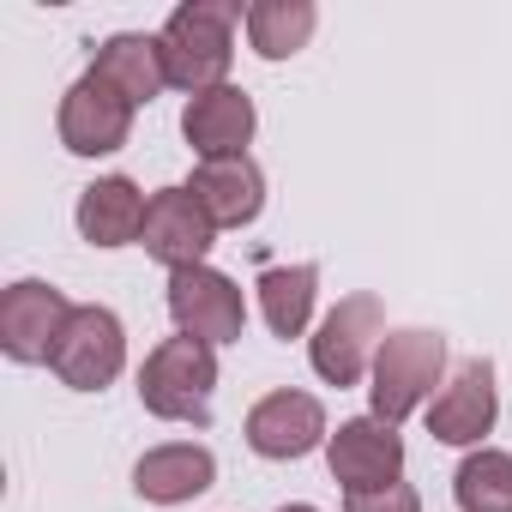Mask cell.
Returning <instances> with one entry per match:
<instances>
[{
	"label": "cell",
	"instance_id": "obj_1",
	"mask_svg": "<svg viewBox=\"0 0 512 512\" xmlns=\"http://www.w3.org/2000/svg\"><path fill=\"white\" fill-rule=\"evenodd\" d=\"M247 13L235 0H187V7L169 13V25L157 31L163 43V73L175 91L199 97V91H217L229 85V61H235V25Z\"/></svg>",
	"mask_w": 512,
	"mask_h": 512
},
{
	"label": "cell",
	"instance_id": "obj_2",
	"mask_svg": "<svg viewBox=\"0 0 512 512\" xmlns=\"http://www.w3.org/2000/svg\"><path fill=\"white\" fill-rule=\"evenodd\" d=\"M211 392H217V350L187 338V332L163 338L139 368V404L163 422L205 428L211 422Z\"/></svg>",
	"mask_w": 512,
	"mask_h": 512
},
{
	"label": "cell",
	"instance_id": "obj_3",
	"mask_svg": "<svg viewBox=\"0 0 512 512\" xmlns=\"http://www.w3.org/2000/svg\"><path fill=\"white\" fill-rule=\"evenodd\" d=\"M440 374H446V338H440V332H428V326H398V332H386V338H380V356H374V374H368V380H374V386H368L374 416L398 428L410 410H422V404L434 398Z\"/></svg>",
	"mask_w": 512,
	"mask_h": 512
},
{
	"label": "cell",
	"instance_id": "obj_4",
	"mask_svg": "<svg viewBox=\"0 0 512 512\" xmlns=\"http://www.w3.org/2000/svg\"><path fill=\"white\" fill-rule=\"evenodd\" d=\"M380 338H386V308L380 296H344L308 338V362L326 386H356L362 374H374V356H380Z\"/></svg>",
	"mask_w": 512,
	"mask_h": 512
},
{
	"label": "cell",
	"instance_id": "obj_5",
	"mask_svg": "<svg viewBox=\"0 0 512 512\" xmlns=\"http://www.w3.org/2000/svg\"><path fill=\"white\" fill-rule=\"evenodd\" d=\"M49 368H55L73 392H103V386L127 368V326H121V314H115V308H97V302L73 308V320H67L61 338H55Z\"/></svg>",
	"mask_w": 512,
	"mask_h": 512
},
{
	"label": "cell",
	"instance_id": "obj_6",
	"mask_svg": "<svg viewBox=\"0 0 512 512\" xmlns=\"http://www.w3.org/2000/svg\"><path fill=\"white\" fill-rule=\"evenodd\" d=\"M169 320L199 338V344H235L247 332V296L229 272L217 266H193V272H169Z\"/></svg>",
	"mask_w": 512,
	"mask_h": 512
},
{
	"label": "cell",
	"instance_id": "obj_7",
	"mask_svg": "<svg viewBox=\"0 0 512 512\" xmlns=\"http://www.w3.org/2000/svg\"><path fill=\"white\" fill-rule=\"evenodd\" d=\"M55 133H61V145L73 157H109V151H121L133 139V103L109 79L85 73V79L67 85L61 115H55Z\"/></svg>",
	"mask_w": 512,
	"mask_h": 512
},
{
	"label": "cell",
	"instance_id": "obj_8",
	"mask_svg": "<svg viewBox=\"0 0 512 512\" xmlns=\"http://www.w3.org/2000/svg\"><path fill=\"white\" fill-rule=\"evenodd\" d=\"M211 241H217V223L205 217V205H199L187 187H157V193H151L139 247L151 253L157 266H169V272H193V266H205Z\"/></svg>",
	"mask_w": 512,
	"mask_h": 512
},
{
	"label": "cell",
	"instance_id": "obj_9",
	"mask_svg": "<svg viewBox=\"0 0 512 512\" xmlns=\"http://www.w3.org/2000/svg\"><path fill=\"white\" fill-rule=\"evenodd\" d=\"M326 464H332V482H344V494L386 488V482H404V440L380 416H350L326 440Z\"/></svg>",
	"mask_w": 512,
	"mask_h": 512
},
{
	"label": "cell",
	"instance_id": "obj_10",
	"mask_svg": "<svg viewBox=\"0 0 512 512\" xmlns=\"http://www.w3.org/2000/svg\"><path fill=\"white\" fill-rule=\"evenodd\" d=\"M494 416H500V392H494V362L470 356L428 404V434L440 446H482L494 434Z\"/></svg>",
	"mask_w": 512,
	"mask_h": 512
},
{
	"label": "cell",
	"instance_id": "obj_11",
	"mask_svg": "<svg viewBox=\"0 0 512 512\" xmlns=\"http://www.w3.org/2000/svg\"><path fill=\"white\" fill-rule=\"evenodd\" d=\"M67 320H73V302L55 284L19 278L7 296H0V350L13 362H49Z\"/></svg>",
	"mask_w": 512,
	"mask_h": 512
},
{
	"label": "cell",
	"instance_id": "obj_12",
	"mask_svg": "<svg viewBox=\"0 0 512 512\" xmlns=\"http://www.w3.org/2000/svg\"><path fill=\"white\" fill-rule=\"evenodd\" d=\"M326 440H332L326 434V410L308 392H266L260 404L247 410V446L260 452V458L290 464V458H308Z\"/></svg>",
	"mask_w": 512,
	"mask_h": 512
},
{
	"label": "cell",
	"instance_id": "obj_13",
	"mask_svg": "<svg viewBox=\"0 0 512 512\" xmlns=\"http://www.w3.org/2000/svg\"><path fill=\"white\" fill-rule=\"evenodd\" d=\"M260 127V109L241 85H217V91H199L187 97L181 109V139L211 163V157H247V139Z\"/></svg>",
	"mask_w": 512,
	"mask_h": 512
},
{
	"label": "cell",
	"instance_id": "obj_14",
	"mask_svg": "<svg viewBox=\"0 0 512 512\" xmlns=\"http://www.w3.org/2000/svg\"><path fill=\"white\" fill-rule=\"evenodd\" d=\"M187 193L205 205V217L217 229H247L253 217H260V205H266V175H260L253 157H211V163L193 169Z\"/></svg>",
	"mask_w": 512,
	"mask_h": 512
},
{
	"label": "cell",
	"instance_id": "obj_15",
	"mask_svg": "<svg viewBox=\"0 0 512 512\" xmlns=\"http://www.w3.org/2000/svg\"><path fill=\"white\" fill-rule=\"evenodd\" d=\"M211 482H217V458H211V446H199V440L151 446V452L133 464V488H139V500H151V506H181V500L205 494Z\"/></svg>",
	"mask_w": 512,
	"mask_h": 512
},
{
	"label": "cell",
	"instance_id": "obj_16",
	"mask_svg": "<svg viewBox=\"0 0 512 512\" xmlns=\"http://www.w3.org/2000/svg\"><path fill=\"white\" fill-rule=\"evenodd\" d=\"M145 193H139V181H127V175H103V181H91L85 193H79V235L91 241V247H127V241H139L145 235Z\"/></svg>",
	"mask_w": 512,
	"mask_h": 512
},
{
	"label": "cell",
	"instance_id": "obj_17",
	"mask_svg": "<svg viewBox=\"0 0 512 512\" xmlns=\"http://www.w3.org/2000/svg\"><path fill=\"white\" fill-rule=\"evenodd\" d=\"M91 73H97V79H109L133 109H145V103L169 85V73H163V43H157V37H145V31H121V37L97 43Z\"/></svg>",
	"mask_w": 512,
	"mask_h": 512
},
{
	"label": "cell",
	"instance_id": "obj_18",
	"mask_svg": "<svg viewBox=\"0 0 512 512\" xmlns=\"http://www.w3.org/2000/svg\"><path fill=\"white\" fill-rule=\"evenodd\" d=\"M241 25H247V43L260 61H290V55L308 49V37L320 25V7L314 0H253Z\"/></svg>",
	"mask_w": 512,
	"mask_h": 512
},
{
	"label": "cell",
	"instance_id": "obj_19",
	"mask_svg": "<svg viewBox=\"0 0 512 512\" xmlns=\"http://www.w3.org/2000/svg\"><path fill=\"white\" fill-rule=\"evenodd\" d=\"M314 296H320V266H266L260 272V314L272 326V338H302L314 320Z\"/></svg>",
	"mask_w": 512,
	"mask_h": 512
},
{
	"label": "cell",
	"instance_id": "obj_20",
	"mask_svg": "<svg viewBox=\"0 0 512 512\" xmlns=\"http://www.w3.org/2000/svg\"><path fill=\"white\" fill-rule=\"evenodd\" d=\"M452 500L458 512H512V452L476 446L452 476Z\"/></svg>",
	"mask_w": 512,
	"mask_h": 512
},
{
	"label": "cell",
	"instance_id": "obj_21",
	"mask_svg": "<svg viewBox=\"0 0 512 512\" xmlns=\"http://www.w3.org/2000/svg\"><path fill=\"white\" fill-rule=\"evenodd\" d=\"M344 512H422V494L410 482H386V488H362L344 500Z\"/></svg>",
	"mask_w": 512,
	"mask_h": 512
},
{
	"label": "cell",
	"instance_id": "obj_22",
	"mask_svg": "<svg viewBox=\"0 0 512 512\" xmlns=\"http://www.w3.org/2000/svg\"><path fill=\"white\" fill-rule=\"evenodd\" d=\"M278 512H320V506H302V500H296V506H278Z\"/></svg>",
	"mask_w": 512,
	"mask_h": 512
}]
</instances>
